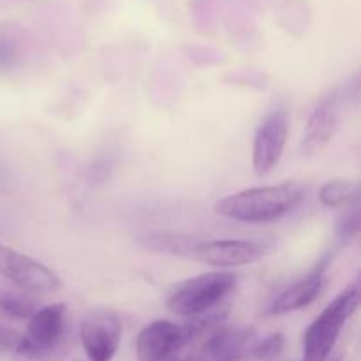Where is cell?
Segmentation results:
<instances>
[{"label":"cell","instance_id":"1","mask_svg":"<svg viewBox=\"0 0 361 361\" xmlns=\"http://www.w3.org/2000/svg\"><path fill=\"white\" fill-rule=\"evenodd\" d=\"M305 197L298 183L252 187L222 197L215 203L214 212L221 217L245 224H268L291 214Z\"/></svg>","mask_w":361,"mask_h":361},{"label":"cell","instance_id":"2","mask_svg":"<svg viewBox=\"0 0 361 361\" xmlns=\"http://www.w3.org/2000/svg\"><path fill=\"white\" fill-rule=\"evenodd\" d=\"M67 307L51 303L41 307L28 317L27 330L14 349L18 361H55L69 348L67 337Z\"/></svg>","mask_w":361,"mask_h":361},{"label":"cell","instance_id":"3","mask_svg":"<svg viewBox=\"0 0 361 361\" xmlns=\"http://www.w3.org/2000/svg\"><path fill=\"white\" fill-rule=\"evenodd\" d=\"M236 282L238 277L231 271L215 270L200 274L175 286L166 305L176 316L192 319L219 309L236 288Z\"/></svg>","mask_w":361,"mask_h":361},{"label":"cell","instance_id":"4","mask_svg":"<svg viewBox=\"0 0 361 361\" xmlns=\"http://www.w3.org/2000/svg\"><path fill=\"white\" fill-rule=\"evenodd\" d=\"M360 307L356 286L342 291L326 309L310 323L303 335V361H326L334 351L342 328Z\"/></svg>","mask_w":361,"mask_h":361},{"label":"cell","instance_id":"5","mask_svg":"<svg viewBox=\"0 0 361 361\" xmlns=\"http://www.w3.org/2000/svg\"><path fill=\"white\" fill-rule=\"evenodd\" d=\"M0 277L28 295H48L60 289V279L51 268L0 243Z\"/></svg>","mask_w":361,"mask_h":361},{"label":"cell","instance_id":"6","mask_svg":"<svg viewBox=\"0 0 361 361\" xmlns=\"http://www.w3.org/2000/svg\"><path fill=\"white\" fill-rule=\"evenodd\" d=\"M123 323L115 310H92L80 326V342L90 361H111L120 348Z\"/></svg>","mask_w":361,"mask_h":361},{"label":"cell","instance_id":"7","mask_svg":"<svg viewBox=\"0 0 361 361\" xmlns=\"http://www.w3.org/2000/svg\"><path fill=\"white\" fill-rule=\"evenodd\" d=\"M194 342L187 324L157 319L147 324L136 338L137 361H169Z\"/></svg>","mask_w":361,"mask_h":361},{"label":"cell","instance_id":"8","mask_svg":"<svg viewBox=\"0 0 361 361\" xmlns=\"http://www.w3.org/2000/svg\"><path fill=\"white\" fill-rule=\"evenodd\" d=\"M288 111L284 108H277L268 113L267 118L257 127L252 141V168L256 175H268L281 162L288 143Z\"/></svg>","mask_w":361,"mask_h":361},{"label":"cell","instance_id":"9","mask_svg":"<svg viewBox=\"0 0 361 361\" xmlns=\"http://www.w3.org/2000/svg\"><path fill=\"white\" fill-rule=\"evenodd\" d=\"M270 250V245L257 240H201L192 259L214 268L252 264Z\"/></svg>","mask_w":361,"mask_h":361},{"label":"cell","instance_id":"10","mask_svg":"<svg viewBox=\"0 0 361 361\" xmlns=\"http://www.w3.org/2000/svg\"><path fill=\"white\" fill-rule=\"evenodd\" d=\"M328 259H323L319 264L312 268L305 277L298 279L295 284L288 286L284 291L279 293L268 309L264 310V316H286L289 312H296L305 307H309L314 300L319 296L324 286V274H326Z\"/></svg>","mask_w":361,"mask_h":361},{"label":"cell","instance_id":"11","mask_svg":"<svg viewBox=\"0 0 361 361\" xmlns=\"http://www.w3.org/2000/svg\"><path fill=\"white\" fill-rule=\"evenodd\" d=\"M338 108H341V94L338 90L324 95L307 120L302 137L303 154L314 155L323 150L335 136L338 126Z\"/></svg>","mask_w":361,"mask_h":361},{"label":"cell","instance_id":"12","mask_svg":"<svg viewBox=\"0 0 361 361\" xmlns=\"http://www.w3.org/2000/svg\"><path fill=\"white\" fill-rule=\"evenodd\" d=\"M137 242L143 249L159 254H171V256L190 257L197 249L201 240L196 236L185 235L176 231H162V229H150L137 235Z\"/></svg>","mask_w":361,"mask_h":361},{"label":"cell","instance_id":"13","mask_svg":"<svg viewBox=\"0 0 361 361\" xmlns=\"http://www.w3.org/2000/svg\"><path fill=\"white\" fill-rule=\"evenodd\" d=\"M37 310L34 295L0 284V312L11 319H28Z\"/></svg>","mask_w":361,"mask_h":361},{"label":"cell","instance_id":"14","mask_svg":"<svg viewBox=\"0 0 361 361\" xmlns=\"http://www.w3.org/2000/svg\"><path fill=\"white\" fill-rule=\"evenodd\" d=\"M360 183L349 178H335L319 189V201L326 208H341L358 200Z\"/></svg>","mask_w":361,"mask_h":361},{"label":"cell","instance_id":"15","mask_svg":"<svg viewBox=\"0 0 361 361\" xmlns=\"http://www.w3.org/2000/svg\"><path fill=\"white\" fill-rule=\"evenodd\" d=\"M23 35L16 25L0 27V74H6L18 66L23 48Z\"/></svg>","mask_w":361,"mask_h":361},{"label":"cell","instance_id":"16","mask_svg":"<svg viewBox=\"0 0 361 361\" xmlns=\"http://www.w3.org/2000/svg\"><path fill=\"white\" fill-rule=\"evenodd\" d=\"M286 345V338L282 334H271L264 337L263 341H256L250 348L249 360H259V361H270L275 360L277 356L282 355Z\"/></svg>","mask_w":361,"mask_h":361},{"label":"cell","instance_id":"17","mask_svg":"<svg viewBox=\"0 0 361 361\" xmlns=\"http://www.w3.org/2000/svg\"><path fill=\"white\" fill-rule=\"evenodd\" d=\"M338 231H341L342 238H353V236L358 235L360 231V214L358 208H353L351 212L344 215V219L341 221V226H338Z\"/></svg>","mask_w":361,"mask_h":361},{"label":"cell","instance_id":"18","mask_svg":"<svg viewBox=\"0 0 361 361\" xmlns=\"http://www.w3.org/2000/svg\"><path fill=\"white\" fill-rule=\"evenodd\" d=\"M21 341V335L16 330L9 326H4L0 324V349H7V351H13L18 348Z\"/></svg>","mask_w":361,"mask_h":361},{"label":"cell","instance_id":"19","mask_svg":"<svg viewBox=\"0 0 361 361\" xmlns=\"http://www.w3.org/2000/svg\"><path fill=\"white\" fill-rule=\"evenodd\" d=\"M334 361H344V360H342V358H335Z\"/></svg>","mask_w":361,"mask_h":361}]
</instances>
